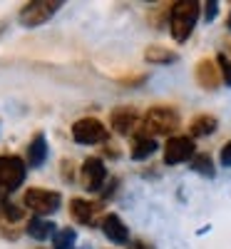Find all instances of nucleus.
Returning <instances> with one entry per match:
<instances>
[{"mask_svg": "<svg viewBox=\"0 0 231 249\" xmlns=\"http://www.w3.org/2000/svg\"><path fill=\"white\" fill-rule=\"evenodd\" d=\"M192 137H206V135H214L219 127V120L214 115H197L192 120Z\"/></svg>", "mask_w": 231, "mask_h": 249, "instance_id": "dca6fc26", "label": "nucleus"}, {"mask_svg": "<svg viewBox=\"0 0 231 249\" xmlns=\"http://www.w3.org/2000/svg\"><path fill=\"white\" fill-rule=\"evenodd\" d=\"M110 122H112L115 132L132 135V130L137 127V112L132 107H117V110L110 112Z\"/></svg>", "mask_w": 231, "mask_h": 249, "instance_id": "9b49d317", "label": "nucleus"}, {"mask_svg": "<svg viewBox=\"0 0 231 249\" xmlns=\"http://www.w3.org/2000/svg\"><path fill=\"white\" fill-rule=\"evenodd\" d=\"M80 249H92V247H80Z\"/></svg>", "mask_w": 231, "mask_h": 249, "instance_id": "a878e982", "label": "nucleus"}, {"mask_svg": "<svg viewBox=\"0 0 231 249\" xmlns=\"http://www.w3.org/2000/svg\"><path fill=\"white\" fill-rule=\"evenodd\" d=\"M25 232L33 239H37V242H45L48 237L55 234V222H50L48 217H33L28 222V227H25Z\"/></svg>", "mask_w": 231, "mask_h": 249, "instance_id": "4468645a", "label": "nucleus"}, {"mask_svg": "<svg viewBox=\"0 0 231 249\" xmlns=\"http://www.w3.org/2000/svg\"><path fill=\"white\" fill-rule=\"evenodd\" d=\"M144 60L152 62V65H169V62L179 60V55L172 53V50H166V48H162V45H149L144 50Z\"/></svg>", "mask_w": 231, "mask_h": 249, "instance_id": "f3484780", "label": "nucleus"}, {"mask_svg": "<svg viewBox=\"0 0 231 249\" xmlns=\"http://www.w3.org/2000/svg\"><path fill=\"white\" fill-rule=\"evenodd\" d=\"M194 77L199 82V88L206 90V92H212L219 88V82H221V72H219V65H216V60L212 57H204L197 62V68H194Z\"/></svg>", "mask_w": 231, "mask_h": 249, "instance_id": "1a4fd4ad", "label": "nucleus"}, {"mask_svg": "<svg viewBox=\"0 0 231 249\" xmlns=\"http://www.w3.org/2000/svg\"><path fill=\"white\" fill-rule=\"evenodd\" d=\"M72 140L77 144H99L107 140V127L97 117H82L72 124Z\"/></svg>", "mask_w": 231, "mask_h": 249, "instance_id": "423d86ee", "label": "nucleus"}, {"mask_svg": "<svg viewBox=\"0 0 231 249\" xmlns=\"http://www.w3.org/2000/svg\"><path fill=\"white\" fill-rule=\"evenodd\" d=\"M199 8H201V3H197V0H179V3L172 5L169 33L177 43H184L192 35V30L197 25V18H199Z\"/></svg>", "mask_w": 231, "mask_h": 249, "instance_id": "f257e3e1", "label": "nucleus"}, {"mask_svg": "<svg viewBox=\"0 0 231 249\" xmlns=\"http://www.w3.org/2000/svg\"><path fill=\"white\" fill-rule=\"evenodd\" d=\"M48 160V137L43 132H35V137L28 144V164L30 167H43Z\"/></svg>", "mask_w": 231, "mask_h": 249, "instance_id": "f8f14e48", "label": "nucleus"}, {"mask_svg": "<svg viewBox=\"0 0 231 249\" xmlns=\"http://www.w3.org/2000/svg\"><path fill=\"white\" fill-rule=\"evenodd\" d=\"M102 232L112 244H127L130 242V230H127V224L122 222L119 214H104Z\"/></svg>", "mask_w": 231, "mask_h": 249, "instance_id": "9d476101", "label": "nucleus"}, {"mask_svg": "<svg viewBox=\"0 0 231 249\" xmlns=\"http://www.w3.org/2000/svg\"><path fill=\"white\" fill-rule=\"evenodd\" d=\"M226 28L231 30V13H229V18H226Z\"/></svg>", "mask_w": 231, "mask_h": 249, "instance_id": "393cba45", "label": "nucleus"}, {"mask_svg": "<svg viewBox=\"0 0 231 249\" xmlns=\"http://www.w3.org/2000/svg\"><path fill=\"white\" fill-rule=\"evenodd\" d=\"M3 212H5V219H20L23 217V210H20V207H13L10 202H3Z\"/></svg>", "mask_w": 231, "mask_h": 249, "instance_id": "4be33fe9", "label": "nucleus"}, {"mask_svg": "<svg viewBox=\"0 0 231 249\" xmlns=\"http://www.w3.org/2000/svg\"><path fill=\"white\" fill-rule=\"evenodd\" d=\"M70 214H72L75 222L85 224V227H92V219H95V204L87 202V199L75 197V199L70 202Z\"/></svg>", "mask_w": 231, "mask_h": 249, "instance_id": "ddd939ff", "label": "nucleus"}, {"mask_svg": "<svg viewBox=\"0 0 231 249\" xmlns=\"http://www.w3.org/2000/svg\"><path fill=\"white\" fill-rule=\"evenodd\" d=\"M192 170L199 172L201 177H214V162H212V155H194L192 157Z\"/></svg>", "mask_w": 231, "mask_h": 249, "instance_id": "a211bd4d", "label": "nucleus"}, {"mask_svg": "<svg viewBox=\"0 0 231 249\" xmlns=\"http://www.w3.org/2000/svg\"><path fill=\"white\" fill-rule=\"evenodd\" d=\"M219 160H221V164H224V167H231V142H226L224 147H221V155H219Z\"/></svg>", "mask_w": 231, "mask_h": 249, "instance_id": "5701e85b", "label": "nucleus"}, {"mask_svg": "<svg viewBox=\"0 0 231 249\" xmlns=\"http://www.w3.org/2000/svg\"><path fill=\"white\" fill-rule=\"evenodd\" d=\"M194 157V140L192 137H169V142L164 144V162L166 164H182Z\"/></svg>", "mask_w": 231, "mask_h": 249, "instance_id": "0eeeda50", "label": "nucleus"}, {"mask_svg": "<svg viewBox=\"0 0 231 249\" xmlns=\"http://www.w3.org/2000/svg\"><path fill=\"white\" fill-rule=\"evenodd\" d=\"M0 204H3V199H0Z\"/></svg>", "mask_w": 231, "mask_h": 249, "instance_id": "bb28decb", "label": "nucleus"}, {"mask_svg": "<svg viewBox=\"0 0 231 249\" xmlns=\"http://www.w3.org/2000/svg\"><path fill=\"white\" fill-rule=\"evenodd\" d=\"M62 5L65 3H60V0H33V3L23 5V10L17 13V20H20V25H25V28H40V25H45Z\"/></svg>", "mask_w": 231, "mask_h": 249, "instance_id": "7ed1b4c3", "label": "nucleus"}, {"mask_svg": "<svg viewBox=\"0 0 231 249\" xmlns=\"http://www.w3.org/2000/svg\"><path fill=\"white\" fill-rule=\"evenodd\" d=\"M154 152H157V142H154V137L139 132V135L132 140V147H130L132 160H147V157H152Z\"/></svg>", "mask_w": 231, "mask_h": 249, "instance_id": "2eb2a0df", "label": "nucleus"}, {"mask_svg": "<svg viewBox=\"0 0 231 249\" xmlns=\"http://www.w3.org/2000/svg\"><path fill=\"white\" fill-rule=\"evenodd\" d=\"M60 192H52V190H28L25 197H23V204L28 210H33L37 217H48V214H55L60 210Z\"/></svg>", "mask_w": 231, "mask_h": 249, "instance_id": "39448f33", "label": "nucleus"}, {"mask_svg": "<svg viewBox=\"0 0 231 249\" xmlns=\"http://www.w3.org/2000/svg\"><path fill=\"white\" fill-rule=\"evenodd\" d=\"M130 249H147V247H144V242H132Z\"/></svg>", "mask_w": 231, "mask_h": 249, "instance_id": "b1692460", "label": "nucleus"}, {"mask_svg": "<svg viewBox=\"0 0 231 249\" xmlns=\"http://www.w3.org/2000/svg\"><path fill=\"white\" fill-rule=\"evenodd\" d=\"M179 127V112L172 107H152L142 120V135H172Z\"/></svg>", "mask_w": 231, "mask_h": 249, "instance_id": "f03ea898", "label": "nucleus"}, {"mask_svg": "<svg viewBox=\"0 0 231 249\" xmlns=\"http://www.w3.org/2000/svg\"><path fill=\"white\" fill-rule=\"evenodd\" d=\"M25 175H28V164L20 157L0 155V190L3 192H15L25 182Z\"/></svg>", "mask_w": 231, "mask_h": 249, "instance_id": "20e7f679", "label": "nucleus"}, {"mask_svg": "<svg viewBox=\"0 0 231 249\" xmlns=\"http://www.w3.org/2000/svg\"><path fill=\"white\" fill-rule=\"evenodd\" d=\"M216 65H219V72H221V80L226 82V85L231 88V60H229V55H224V53H219L216 55Z\"/></svg>", "mask_w": 231, "mask_h": 249, "instance_id": "aec40b11", "label": "nucleus"}, {"mask_svg": "<svg viewBox=\"0 0 231 249\" xmlns=\"http://www.w3.org/2000/svg\"><path fill=\"white\" fill-rule=\"evenodd\" d=\"M104 179H107V167L99 157H87L82 164V187L87 192H99Z\"/></svg>", "mask_w": 231, "mask_h": 249, "instance_id": "6e6552de", "label": "nucleus"}, {"mask_svg": "<svg viewBox=\"0 0 231 249\" xmlns=\"http://www.w3.org/2000/svg\"><path fill=\"white\" fill-rule=\"evenodd\" d=\"M75 242H77V232L70 230V227H65V230H60V232H55V237H52L55 249H75Z\"/></svg>", "mask_w": 231, "mask_h": 249, "instance_id": "6ab92c4d", "label": "nucleus"}, {"mask_svg": "<svg viewBox=\"0 0 231 249\" xmlns=\"http://www.w3.org/2000/svg\"><path fill=\"white\" fill-rule=\"evenodd\" d=\"M216 15H219V3H216V0H212V3H204V20H206V23H212Z\"/></svg>", "mask_w": 231, "mask_h": 249, "instance_id": "412c9836", "label": "nucleus"}]
</instances>
